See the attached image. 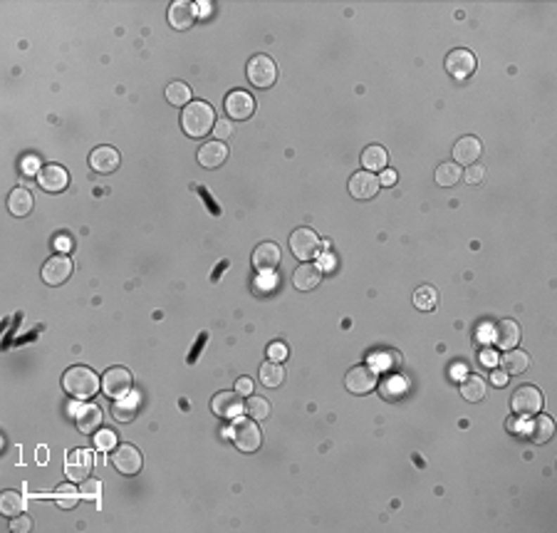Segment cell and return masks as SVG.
Listing matches in <instances>:
<instances>
[{
  "label": "cell",
  "instance_id": "cell-1",
  "mask_svg": "<svg viewBox=\"0 0 557 533\" xmlns=\"http://www.w3.org/2000/svg\"><path fill=\"white\" fill-rule=\"evenodd\" d=\"M181 127L188 137L201 139L216 127V112L208 102H188L181 109Z\"/></svg>",
  "mask_w": 557,
  "mask_h": 533
},
{
  "label": "cell",
  "instance_id": "cell-2",
  "mask_svg": "<svg viewBox=\"0 0 557 533\" xmlns=\"http://www.w3.org/2000/svg\"><path fill=\"white\" fill-rule=\"evenodd\" d=\"M62 387L68 389V394H72V397L89 399V397H94V394L99 392V387H102V380H99V375L94 372L92 368L75 365V368H70L68 372L62 375Z\"/></svg>",
  "mask_w": 557,
  "mask_h": 533
},
{
  "label": "cell",
  "instance_id": "cell-3",
  "mask_svg": "<svg viewBox=\"0 0 557 533\" xmlns=\"http://www.w3.org/2000/svg\"><path fill=\"white\" fill-rule=\"evenodd\" d=\"M248 80H250L253 87L268 89V87H273L275 80H278V68H275V63L268 55H255V57H250V63H248Z\"/></svg>",
  "mask_w": 557,
  "mask_h": 533
},
{
  "label": "cell",
  "instance_id": "cell-4",
  "mask_svg": "<svg viewBox=\"0 0 557 533\" xmlns=\"http://www.w3.org/2000/svg\"><path fill=\"white\" fill-rule=\"evenodd\" d=\"M511 407L518 417H530V414H537L542 409V392L537 387H532V384H520V387L513 392Z\"/></svg>",
  "mask_w": 557,
  "mask_h": 533
},
{
  "label": "cell",
  "instance_id": "cell-5",
  "mask_svg": "<svg viewBox=\"0 0 557 533\" xmlns=\"http://www.w3.org/2000/svg\"><path fill=\"white\" fill-rule=\"evenodd\" d=\"M290 249H293V256L300 261H309L320 256V239L312 228H295L293 236H290Z\"/></svg>",
  "mask_w": 557,
  "mask_h": 533
},
{
  "label": "cell",
  "instance_id": "cell-6",
  "mask_svg": "<svg viewBox=\"0 0 557 533\" xmlns=\"http://www.w3.org/2000/svg\"><path fill=\"white\" fill-rule=\"evenodd\" d=\"M112 464H114V469H117L119 474H124V477H134V474H139V471H141L144 459H141V451L136 449V446L117 444V446H114V451H112Z\"/></svg>",
  "mask_w": 557,
  "mask_h": 533
},
{
  "label": "cell",
  "instance_id": "cell-7",
  "mask_svg": "<svg viewBox=\"0 0 557 533\" xmlns=\"http://www.w3.org/2000/svg\"><path fill=\"white\" fill-rule=\"evenodd\" d=\"M231 437L236 441V446L241 451H255L263 444V434H260V427L253 420H238L231 429Z\"/></svg>",
  "mask_w": 557,
  "mask_h": 533
},
{
  "label": "cell",
  "instance_id": "cell-8",
  "mask_svg": "<svg viewBox=\"0 0 557 533\" xmlns=\"http://www.w3.org/2000/svg\"><path fill=\"white\" fill-rule=\"evenodd\" d=\"M102 389L112 399L127 397L132 389V372L127 368H109L102 377Z\"/></svg>",
  "mask_w": 557,
  "mask_h": 533
},
{
  "label": "cell",
  "instance_id": "cell-9",
  "mask_svg": "<svg viewBox=\"0 0 557 533\" xmlns=\"http://www.w3.org/2000/svg\"><path fill=\"white\" fill-rule=\"evenodd\" d=\"M94 469V454L89 449H77L68 454V464H65V474H68L70 482L82 484L84 479H89V471Z\"/></svg>",
  "mask_w": 557,
  "mask_h": 533
},
{
  "label": "cell",
  "instance_id": "cell-10",
  "mask_svg": "<svg viewBox=\"0 0 557 533\" xmlns=\"http://www.w3.org/2000/svg\"><path fill=\"white\" fill-rule=\"evenodd\" d=\"M446 70H449V75L456 80L470 77L475 70V55L470 50H466V47L451 50L449 55H446Z\"/></svg>",
  "mask_w": 557,
  "mask_h": 533
},
{
  "label": "cell",
  "instance_id": "cell-11",
  "mask_svg": "<svg viewBox=\"0 0 557 533\" xmlns=\"http://www.w3.org/2000/svg\"><path fill=\"white\" fill-rule=\"evenodd\" d=\"M345 387L350 389L352 394H366L377 387V372L369 368V365H357L347 372L345 377Z\"/></svg>",
  "mask_w": 557,
  "mask_h": 533
},
{
  "label": "cell",
  "instance_id": "cell-12",
  "mask_svg": "<svg viewBox=\"0 0 557 533\" xmlns=\"http://www.w3.org/2000/svg\"><path fill=\"white\" fill-rule=\"evenodd\" d=\"M37 184H40V189H45V192L60 194L68 189L70 174H68V169H62L60 164L40 166V171H37Z\"/></svg>",
  "mask_w": 557,
  "mask_h": 533
},
{
  "label": "cell",
  "instance_id": "cell-13",
  "mask_svg": "<svg viewBox=\"0 0 557 533\" xmlns=\"http://www.w3.org/2000/svg\"><path fill=\"white\" fill-rule=\"evenodd\" d=\"M241 397L243 394H238V392H218L211 402L213 414L221 417V420H236V417H241V412L245 409Z\"/></svg>",
  "mask_w": 557,
  "mask_h": 533
},
{
  "label": "cell",
  "instance_id": "cell-14",
  "mask_svg": "<svg viewBox=\"0 0 557 533\" xmlns=\"http://www.w3.org/2000/svg\"><path fill=\"white\" fill-rule=\"evenodd\" d=\"M226 112H228L231 120H238V122L250 120L253 112H255L253 97H250L248 92H243V89H236V92H231L226 97Z\"/></svg>",
  "mask_w": 557,
  "mask_h": 533
},
{
  "label": "cell",
  "instance_id": "cell-15",
  "mask_svg": "<svg viewBox=\"0 0 557 533\" xmlns=\"http://www.w3.org/2000/svg\"><path fill=\"white\" fill-rule=\"evenodd\" d=\"M70 275H72V261L62 253L45 261V265H42V280H45L47 285H62Z\"/></svg>",
  "mask_w": 557,
  "mask_h": 533
},
{
  "label": "cell",
  "instance_id": "cell-16",
  "mask_svg": "<svg viewBox=\"0 0 557 533\" xmlns=\"http://www.w3.org/2000/svg\"><path fill=\"white\" fill-rule=\"evenodd\" d=\"M350 194L359 201H369L379 194V179L371 171H357L350 179Z\"/></svg>",
  "mask_w": 557,
  "mask_h": 533
},
{
  "label": "cell",
  "instance_id": "cell-17",
  "mask_svg": "<svg viewBox=\"0 0 557 533\" xmlns=\"http://www.w3.org/2000/svg\"><path fill=\"white\" fill-rule=\"evenodd\" d=\"M280 246L275 244H260L258 249L253 251V268L258 273H273L275 268L280 265Z\"/></svg>",
  "mask_w": 557,
  "mask_h": 533
},
{
  "label": "cell",
  "instance_id": "cell-18",
  "mask_svg": "<svg viewBox=\"0 0 557 533\" xmlns=\"http://www.w3.org/2000/svg\"><path fill=\"white\" fill-rule=\"evenodd\" d=\"M196 15H198V11L193 3H188V0H176L169 11V23L176 30H188V27L196 23Z\"/></svg>",
  "mask_w": 557,
  "mask_h": 533
},
{
  "label": "cell",
  "instance_id": "cell-19",
  "mask_svg": "<svg viewBox=\"0 0 557 533\" xmlns=\"http://www.w3.org/2000/svg\"><path fill=\"white\" fill-rule=\"evenodd\" d=\"M119 151L114 149V146H97V149L89 154V166H92L97 174H112V171H117L119 166Z\"/></svg>",
  "mask_w": 557,
  "mask_h": 533
},
{
  "label": "cell",
  "instance_id": "cell-20",
  "mask_svg": "<svg viewBox=\"0 0 557 533\" xmlns=\"http://www.w3.org/2000/svg\"><path fill=\"white\" fill-rule=\"evenodd\" d=\"M198 164L203 166V169H218V166L223 164V161L228 159V146L223 144L221 139H213L208 142V144H203L201 149H198Z\"/></svg>",
  "mask_w": 557,
  "mask_h": 533
},
{
  "label": "cell",
  "instance_id": "cell-21",
  "mask_svg": "<svg viewBox=\"0 0 557 533\" xmlns=\"http://www.w3.org/2000/svg\"><path fill=\"white\" fill-rule=\"evenodd\" d=\"M493 342L501 350H513L520 342V327L516 320H501L493 330Z\"/></svg>",
  "mask_w": 557,
  "mask_h": 533
},
{
  "label": "cell",
  "instance_id": "cell-22",
  "mask_svg": "<svg viewBox=\"0 0 557 533\" xmlns=\"http://www.w3.org/2000/svg\"><path fill=\"white\" fill-rule=\"evenodd\" d=\"M102 427V409L97 404H79L77 407V429L82 434H97Z\"/></svg>",
  "mask_w": 557,
  "mask_h": 533
},
{
  "label": "cell",
  "instance_id": "cell-23",
  "mask_svg": "<svg viewBox=\"0 0 557 533\" xmlns=\"http://www.w3.org/2000/svg\"><path fill=\"white\" fill-rule=\"evenodd\" d=\"M480 151H483L480 139H475V137H461L454 146V159H456V164L470 166V164H475V159L480 156Z\"/></svg>",
  "mask_w": 557,
  "mask_h": 533
},
{
  "label": "cell",
  "instance_id": "cell-24",
  "mask_svg": "<svg viewBox=\"0 0 557 533\" xmlns=\"http://www.w3.org/2000/svg\"><path fill=\"white\" fill-rule=\"evenodd\" d=\"M525 432H527V437H530V441H535V444H545V441H550L552 434H555V425H552V420L547 417V414L537 412V417L525 427Z\"/></svg>",
  "mask_w": 557,
  "mask_h": 533
},
{
  "label": "cell",
  "instance_id": "cell-25",
  "mask_svg": "<svg viewBox=\"0 0 557 533\" xmlns=\"http://www.w3.org/2000/svg\"><path fill=\"white\" fill-rule=\"evenodd\" d=\"M320 280H322L320 265H312V263L300 265V268L295 270V275H293V285L297 290H312V288H317V285H320Z\"/></svg>",
  "mask_w": 557,
  "mask_h": 533
},
{
  "label": "cell",
  "instance_id": "cell-26",
  "mask_svg": "<svg viewBox=\"0 0 557 533\" xmlns=\"http://www.w3.org/2000/svg\"><path fill=\"white\" fill-rule=\"evenodd\" d=\"M501 368L506 370L508 375H523L527 368H530V355H527L525 350L513 347V350H508L506 355H503Z\"/></svg>",
  "mask_w": 557,
  "mask_h": 533
},
{
  "label": "cell",
  "instance_id": "cell-27",
  "mask_svg": "<svg viewBox=\"0 0 557 533\" xmlns=\"http://www.w3.org/2000/svg\"><path fill=\"white\" fill-rule=\"evenodd\" d=\"M8 208H11L13 216H27L32 211V194L27 189H13L11 196H8Z\"/></svg>",
  "mask_w": 557,
  "mask_h": 533
},
{
  "label": "cell",
  "instance_id": "cell-28",
  "mask_svg": "<svg viewBox=\"0 0 557 533\" xmlns=\"http://www.w3.org/2000/svg\"><path fill=\"white\" fill-rule=\"evenodd\" d=\"M379 394H382L387 402H397V399H402L404 394H406V382H404V377H399V375H389V377H384L382 384H379Z\"/></svg>",
  "mask_w": 557,
  "mask_h": 533
},
{
  "label": "cell",
  "instance_id": "cell-29",
  "mask_svg": "<svg viewBox=\"0 0 557 533\" xmlns=\"http://www.w3.org/2000/svg\"><path fill=\"white\" fill-rule=\"evenodd\" d=\"M387 149L379 144H371L361 151V166L369 171H379V169H387Z\"/></svg>",
  "mask_w": 557,
  "mask_h": 533
},
{
  "label": "cell",
  "instance_id": "cell-30",
  "mask_svg": "<svg viewBox=\"0 0 557 533\" xmlns=\"http://www.w3.org/2000/svg\"><path fill=\"white\" fill-rule=\"evenodd\" d=\"M260 382H263V387H280V384L285 382V368L283 363H273V360H268L265 365H260Z\"/></svg>",
  "mask_w": 557,
  "mask_h": 533
},
{
  "label": "cell",
  "instance_id": "cell-31",
  "mask_svg": "<svg viewBox=\"0 0 557 533\" xmlns=\"http://www.w3.org/2000/svg\"><path fill=\"white\" fill-rule=\"evenodd\" d=\"M136 414H139V399L136 397H127V399H117L112 407V417L117 422H132L136 420Z\"/></svg>",
  "mask_w": 557,
  "mask_h": 533
},
{
  "label": "cell",
  "instance_id": "cell-32",
  "mask_svg": "<svg viewBox=\"0 0 557 533\" xmlns=\"http://www.w3.org/2000/svg\"><path fill=\"white\" fill-rule=\"evenodd\" d=\"M23 508H25L23 494L3 491V496H0V511H3V516H18V513H23Z\"/></svg>",
  "mask_w": 557,
  "mask_h": 533
},
{
  "label": "cell",
  "instance_id": "cell-33",
  "mask_svg": "<svg viewBox=\"0 0 557 533\" xmlns=\"http://www.w3.org/2000/svg\"><path fill=\"white\" fill-rule=\"evenodd\" d=\"M459 179H461V169L454 161H446V164H441L439 169H436V184H439V187H444V189L456 187Z\"/></svg>",
  "mask_w": 557,
  "mask_h": 533
},
{
  "label": "cell",
  "instance_id": "cell-34",
  "mask_svg": "<svg viewBox=\"0 0 557 533\" xmlns=\"http://www.w3.org/2000/svg\"><path fill=\"white\" fill-rule=\"evenodd\" d=\"M461 394H463L466 402H480L485 397V382L480 377H466L461 384Z\"/></svg>",
  "mask_w": 557,
  "mask_h": 533
},
{
  "label": "cell",
  "instance_id": "cell-35",
  "mask_svg": "<svg viewBox=\"0 0 557 533\" xmlns=\"http://www.w3.org/2000/svg\"><path fill=\"white\" fill-rule=\"evenodd\" d=\"M166 99H169L174 107H186V104L191 102V89L184 82H171L169 87H166Z\"/></svg>",
  "mask_w": 557,
  "mask_h": 533
},
{
  "label": "cell",
  "instance_id": "cell-36",
  "mask_svg": "<svg viewBox=\"0 0 557 533\" xmlns=\"http://www.w3.org/2000/svg\"><path fill=\"white\" fill-rule=\"evenodd\" d=\"M436 301H439V295H436V290H433L431 285H423V288H418L416 293H414V306L421 308V311H433V308H436Z\"/></svg>",
  "mask_w": 557,
  "mask_h": 533
},
{
  "label": "cell",
  "instance_id": "cell-37",
  "mask_svg": "<svg viewBox=\"0 0 557 533\" xmlns=\"http://www.w3.org/2000/svg\"><path fill=\"white\" fill-rule=\"evenodd\" d=\"M52 496H55V501H57V506H60V508H75V506H77L79 491L75 487H68V484H65V487L57 489Z\"/></svg>",
  "mask_w": 557,
  "mask_h": 533
},
{
  "label": "cell",
  "instance_id": "cell-38",
  "mask_svg": "<svg viewBox=\"0 0 557 533\" xmlns=\"http://www.w3.org/2000/svg\"><path fill=\"white\" fill-rule=\"evenodd\" d=\"M245 412L253 417V420H265L270 414V404H268V399H263V397H248V402H245Z\"/></svg>",
  "mask_w": 557,
  "mask_h": 533
},
{
  "label": "cell",
  "instance_id": "cell-39",
  "mask_svg": "<svg viewBox=\"0 0 557 533\" xmlns=\"http://www.w3.org/2000/svg\"><path fill=\"white\" fill-rule=\"evenodd\" d=\"M99 494H102V484L94 482V479H84L82 489H79V496L89 498V501H99Z\"/></svg>",
  "mask_w": 557,
  "mask_h": 533
},
{
  "label": "cell",
  "instance_id": "cell-40",
  "mask_svg": "<svg viewBox=\"0 0 557 533\" xmlns=\"http://www.w3.org/2000/svg\"><path fill=\"white\" fill-rule=\"evenodd\" d=\"M94 446H97L99 451L114 449V446H117V437H114V432H109V429L97 432V434H94Z\"/></svg>",
  "mask_w": 557,
  "mask_h": 533
},
{
  "label": "cell",
  "instance_id": "cell-41",
  "mask_svg": "<svg viewBox=\"0 0 557 533\" xmlns=\"http://www.w3.org/2000/svg\"><path fill=\"white\" fill-rule=\"evenodd\" d=\"M483 176H485V169H483V166H480V164H470L468 169H466L463 179H466V182H468V184H473V187H475V184L483 182Z\"/></svg>",
  "mask_w": 557,
  "mask_h": 533
},
{
  "label": "cell",
  "instance_id": "cell-42",
  "mask_svg": "<svg viewBox=\"0 0 557 533\" xmlns=\"http://www.w3.org/2000/svg\"><path fill=\"white\" fill-rule=\"evenodd\" d=\"M268 358L273 360V363H283V360L288 358V345H285V342H273V345L268 347Z\"/></svg>",
  "mask_w": 557,
  "mask_h": 533
},
{
  "label": "cell",
  "instance_id": "cell-43",
  "mask_svg": "<svg viewBox=\"0 0 557 533\" xmlns=\"http://www.w3.org/2000/svg\"><path fill=\"white\" fill-rule=\"evenodd\" d=\"M213 132H216V139H226V137H231V132H233V127H231V122L228 120H218L216 122V127H213Z\"/></svg>",
  "mask_w": 557,
  "mask_h": 533
},
{
  "label": "cell",
  "instance_id": "cell-44",
  "mask_svg": "<svg viewBox=\"0 0 557 533\" xmlns=\"http://www.w3.org/2000/svg\"><path fill=\"white\" fill-rule=\"evenodd\" d=\"M55 251H60L62 256L70 253V251H72V241H70V236H55Z\"/></svg>",
  "mask_w": 557,
  "mask_h": 533
},
{
  "label": "cell",
  "instance_id": "cell-45",
  "mask_svg": "<svg viewBox=\"0 0 557 533\" xmlns=\"http://www.w3.org/2000/svg\"><path fill=\"white\" fill-rule=\"evenodd\" d=\"M30 526H32V521L27 516H20V518H15V521L11 523V531H15V533H25V531H30Z\"/></svg>",
  "mask_w": 557,
  "mask_h": 533
},
{
  "label": "cell",
  "instance_id": "cell-46",
  "mask_svg": "<svg viewBox=\"0 0 557 533\" xmlns=\"http://www.w3.org/2000/svg\"><path fill=\"white\" fill-rule=\"evenodd\" d=\"M490 382H493L495 387H506L508 372H506V370H493V375H490Z\"/></svg>",
  "mask_w": 557,
  "mask_h": 533
},
{
  "label": "cell",
  "instance_id": "cell-47",
  "mask_svg": "<svg viewBox=\"0 0 557 533\" xmlns=\"http://www.w3.org/2000/svg\"><path fill=\"white\" fill-rule=\"evenodd\" d=\"M236 392L238 394H250V392H253V382H250L248 377H241L236 382Z\"/></svg>",
  "mask_w": 557,
  "mask_h": 533
},
{
  "label": "cell",
  "instance_id": "cell-48",
  "mask_svg": "<svg viewBox=\"0 0 557 533\" xmlns=\"http://www.w3.org/2000/svg\"><path fill=\"white\" fill-rule=\"evenodd\" d=\"M394 182H397V174H394V171H382V176H379V184H384V187H392Z\"/></svg>",
  "mask_w": 557,
  "mask_h": 533
},
{
  "label": "cell",
  "instance_id": "cell-49",
  "mask_svg": "<svg viewBox=\"0 0 557 533\" xmlns=\"http://www.w3.org/2000/svg\"><path fill=\"white\" fill-rule=\"evenodd\" d=\"M37 166V161L32 159V156H27L25 159V174H35V171H40V169H35Z\"/></svg>",
  "mask_w": 557,
  "mask_h": 533
},
{
  "label": "cell",
  "instance_id": "cell-50",
  "mask_svg": "<svg viewBox=\"0 0 557 533\" xmlns=\"http://www.w3.org/2000/svg\"><path fill=\"white\" fill-rule=\"evenodd\" d=\"M454 375H463V365H454Z\"/></svg>",
  "mask_w": 557,
  "mask_h": 533
}]
</instances>
